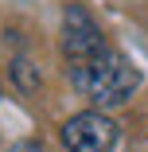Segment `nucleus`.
<instances>
[{
	"label": "nucleus",
	"mask_w": 148,
	"mask_h": 152,
	"mask_svg": "<svg viewBox=\"0 0 148 152\" xmlns=\"http://www.w3.org/2000/svg\"><path fill=\"white\" fill-rule=\"evenodd\" d=\"M70 82H74L78 94L86 102H94L98 109H113V105H125L136 94L140 70L129 63L121 51L105 47L94 58H86V63H70Z\"/></svg>",
	"instance_id": "nucleus-1"
},
{
	"label": "nucleus",
	"mask_w": 148,
	"mask_h": 152,
	"mask_svg": "<svg viewBox=\"0 0 148 152\" xmlns=\"http://www.w3.org/2000/svg\"><path fill=\"white\" fill-rule=\"evenodd\" d=\"M117 121L105 117L101 109H86V113H74L66 125H63V144L66 152H113L117 148Z\"/></svg>",
	"instance_id": "nucleus-2"
},
{
	"label": "nucleus",
	"mask_w": 148,
	"mask_h": 152,
	"mask_svg": "<svg viewBox=\"0 0 148 152\" xmlns=\"http://www.w3.org/2000/svg\"><path fill=\"white\" fill-rule=\"evenodd\" d=\"M98 51H105V35H101L98 20L82 4H70L63 12V55L70 63H86V58H94Z\"/></svg>",
	"instance_id": "nucleus-3"
},
{
	"label": "nucleus",
	"mask_w": 148,
	"mask_h": 152,
	"mask_svg": "<svg viewBox=\"0 0 148 152\" xmlns=\"http://www.w3.org/2000/svg\"><path fill=\"white\" fill-rule=\"evenodd\" d=\"M12 74H16V82H20L23 90H35V86H39V82L31 78V63H23V58H20V63L12 66Z\"/></svg>",
	"instance_id": "nucleus-4"
},
{
	"label": "nucleus",
	"mask_w": 148,
	"mask_h": 152,
	"mask_svg": "<svg viewBox=\"0 0 148 152\" xmlns=\"http://www.w3.org/2000/svg\"><path fill=\"white\" fill-rule=\"evenodd\" d=\"M8 152H43V148H39L35 140H20V144H12Z\"/></svg>",
	"instance_id": "nucleus-5"
},
{
	"label": "nucleus",
	"mask_w": 148,
	"mask_h": 152,
	"mask_svg": "<svg viewBox=\"0 0 148 152\" xmlns=\"http://www.w3.org/2000/svg\"><path fill=\"white\" fill-rule=\"evenodd\" d=\"M0 98H4V86H0Z\"/></svg>",
	"instance_id": "nucleus-6"
}]
</instances>
